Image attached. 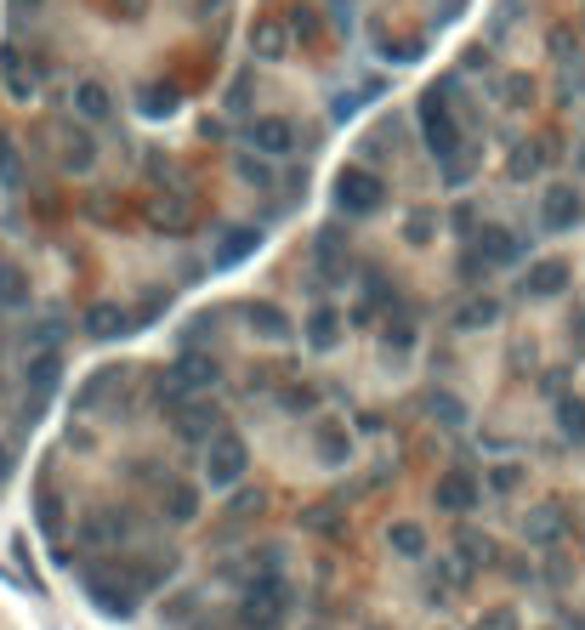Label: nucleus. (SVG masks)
Segmentation results:
<instances>
[{"label": "nucleus", "mask_w": 585, "mask_h": 630, "mask_svg": "<svg viewBox=\"0 0 585 630\" xmlns=\"http://www.w3.org/2000/svg\"><path fill=\"white\" fill-rule=\"evenodd\" d=\"M165 307H171V290H154V296H148V301H137V318H142V324H148V318H160Z\"/></svg>", "instance_id": "nucleus-51"}, {"label": "nucleus", "mask_w": 585, "mask_h": 630, "mask_svg": "<svg viewBox=\"0 0 585 630\" xmlns=\"http://www.w3.org/2000/svg\"><path fill=\"white\" fill-rule=\"evenodd\" d=\"M313 449H319L324 466H347V460H353V432H347L341 420H319V426H313Z\"/></svg>", "instance_id": "nucleus-21"}, {"label": "nucleus", "mask_w": 585, "mask_h": 630, "mask_svg": "<svg viewBox=\"0 0 585 630\" xmlns=\"http://www.w3.org/2000/svg\"><path fill=\"white\" fill-rule=\"evenodd\" d=\"M250 91H256V80H250V74H239V80L228 86V114H250Z\"/></svg>", "instance_id": "nucleus-43"}, {"label": "nucleus", "mask_w": 585, "mask_h": 630, "mask_svg": "<svg viewBox=\"0 0 585 630\" xmlns=\"http://www.w3.org/2000/svg\"><path fill=\"white\" fill-rule=\"evenodd\" d=\"M330 199H336L341 216H375V210L387 205V182L370 165H341L336 182H330Z\"/></svg>", "instance_id": "nucleus-4"}, {"label": "nucleus", "mask_w": 585, "mask_h": 630, "mask_svg": "<svg viewBox=\"0 0 585 630\" xmlns=\"http://www.w3.org/2000/svg\"><path fill=\"white\" fill-rule=\"evenodd\" d=\"M0 80H6V91H12L18 103H29V97L40 91L35 69H29V57H23L18 46H0Z\"/></svg>", "instance_id": "nucleus-20"}, {"label": "nucleus", "mask_w": 585, "mask_h": 630, "mask_svg": "<svg viewBox=\"0 0 585 630\" xmlns=\"http://www.w3.org/2000/svg\"><path fill=\"white\" fill-rule=\"evenodd\" d=\"M426 415L438 420V426H449V432H461L466 426V403L449 398V392H426Z\"/></svg>", "instance_id": "nucleus-32"}, {"label": "nucleus", "mask_w": 585, "mask_h": 630, "mask_svg": "<svg viewBox=\"0 0 585 630\" xmlns=\"http://www.w3.org/2000/svg\"><path fill=\"white\" fill-rule=\"evenodd\" d=\"M0 182H6V188H23V159H18L12 142H0Z\"/></svg>", "instance_id": "nucleus-41"}, {"label": "nucleus", "mask_w": 585, "mask_h": 630, "mask_svg": "<svg viewBox=\"0 0 585 630\" xmlns=\"http://www.w3.org/2000/svg\"><path fill=\"white\" fill-rule=\"evenodd\" d=\"M472 630H517V613L512 608H489V613H478Z\"/></svg>", "instance_id": "nucleus-47"}, {"label": "nucleus", "mask_w": 585, "mask_h": 630, "mask_svg": "<svg viewBox=\"0 0 585 630\" xmlns=\"http://www.w3.org/2000/svg\"><path fill=\"white\" fill-rule=\"evenodd\" d=\"M233 176H239V182H250V188H279V171H273V159L256 154V148L233 154Z\"/></svg>", "instance_id": "nucleus-27"}, {"label": "nucleus", "mask_w": 585, "mask_h": 630, "mask_svg": "<svg viewBox=\"0 0 585 630\" xmlns=\"http://www.w3.org/2000/svg\"><path fill=\"white\" fill-rule=\"evenodd\" d=\"M194 630H239V619H216V613H205V619H194Z\"/></svg>", "instance_id": "nucleus-55"}, {"label": "nucleus", "mask_w": 585, "mask_h": 630, "mask_svg": "<svg viewBox=\"0 0 585 630\" xmlns=\"http://www.w3.org/2000/svg\"><path fill=\"white\" fill-rule=\"evenodd\" d=\"M216 324H222V313H216V307H205V313H194L188 318V324H182V347H211L216 341Z\"/></svg>", "instance_id": "nucleus-36"}, {"label": "nucleus", "mask_w": 585, "mask_h": 630, "mask_svg": "<svg viewBox=\"0 0 585 630\" xmlns=\"http://www.w3.org/2000/svg\"><path fill=\"white\" fill-rule=\"evenodd\" d=\"M290 585H284L279 574L267 579H250L245 591H239V608H233V619H239V630H284V619H290Z\"/></svg>", "instance_id": "nucleus-1"}, {"label": "nucleus", "mask_w": 585, "mask_h": 630, "mask_svg": "<svg viewBox=\"0 0 585 630\" xmlns=\"http://www.w3.org/2000/svg\"><path fill=\"white\" fill-rule=\"evenodd\" d=\"M540 165H546V148H540V142H517L512 159H506V176H512V182H534Z\"/></svg>", "instance_id": "nucleus-30"}, {"label": "nucleus", "mask_w": 585, "mask_h": 630, "mask_svg": "<svg viewBox=\"0 0 585 630\" xmlns=\"http://www.w3.org/2000/svg\"><path fill=\"white\" fill-rule=\"evenodd\" d=\"M69 103H74V114H80L86 125H108L114 120V91H108L103 80H80Z\"/></svg>", "instance_id": "nucleus-19"}, {"label": "nucleus", "mask_w": 585, "mask_h": 630, "mask_svg": "<svg viewBox=\"0 0 585 630\" xmlns=\"http://www.w3.org/2000/svg\"><path fill=\"white\" fill-rule=\"evenodd\" d=\"M160 506H165V523H194L199 517V494L182 483V477H171L160 489Z\"/></svg>", "instance_id": "nucleus-26"}, {"label": "nucleus", "mask_w": 585, "mask_h": 630, "mask_svg": "<svg viewBox=\"0 0 585 630\" xmlns=\"http://www.w3.org/2000/svg\"><path fill=\"white\" fill-rule=\"evenodd\" d=\"M290 18H256L250 23V52H256V63H284L290 57Z\"/></svg>", "instance_id": "nucleus-16"}, {"label": "nucleus", "mask_w": 585, "mask_h": 630, "mask_svg": "<svg viewBox=\"0 0 585 630\" xmlns=\"http://www.w3.org/2000/svg\"><path fill=\"white\" fill-rule=\"evenodd\" d=\"M523 534H529L534 545H551V540H563V517L551 506H540V511H529V523H523Z\"/></svg>", "instance_id": "nucleus-34"}, {"label": "nucleus", "mask_w": 585, "mask_h": 630, "mask_svg": "<svg viewBox=\"0 0 585 630\" xmlns=\"http://www.w3.org/2000/svg\"><path fill=\"white\" fill-rule=\"evenodd\" d=\"M6 466H12V460H6V449H0V483H6Z\"/></svg>", "instance_id": "nucleus-57"}, {"label": "nucleus", "mask_w": 585, "mask_h": 630, "mask_svg": "<svg viewBox=\"0 0 585 630\" xmlns=\"http://www.w3.org/2000/svg\"><path fill=\"white\" fill-rule=\"evenodd\" d=\"M171 432H177L182 443H211L216 438V403H211V392L171 403Z\"/></svg>", "instance_id": "nucleus-12"}, {"label": "nucleus", "mask_w": 585, "mask_h": 630, "mask_svg": "<svg viewBox=\"0 0 585 630\" xmlns=\"http://www.w3.org/2000/svg\"><path fill=\"white\" fill-rule=\"evenodd\" d=\"M478 500H483L478 472L455 466V472H444V477H438V506H444L449 517H466V511H478Z\"/></svg>", "instance_id": "nucleus-15"}, {"label": "nucleus", "mask_w": 585, "mask_h": 630, "mask_svg": "<svg viewBox=\"0 0 585 630\" xmlns=\"http://www.w3.org/2000/svg\"><path fill=\"white\" fill-rule=\"evenodd\" d=\"M404 239H409V245H415V250H421V245H432V239H438V210H409V216H404Z\"/></svg>", "instance_id": "nucleus-35"}, {"label": "nucleus", "mask_w": 585, "mask_h": 630, "mask_svg": "<svg viewBox=\"0 0 585 630\" xmlns=\"http://www.w3.org/2000/svg\"><path fill=\"white\" fill-rule=\"evenodd\" d=\"M80 330H86L91 341H125V335L137 330V313L120 307V301H91L86 318H80Z\"/></svg>", "instance_id": "nucleus-13"}, {"label": "nucleus", "mask_w": 585, "mask_h": 630, "mask_svg": "<svg viewBox=\"0 0 585 630\" xmlns=\"http://www.w3.org/2000/svg\"><path fill=\"white\" fill-rule=\"evenodd\" d=\"M52 142H57V165H63L69 176H86V171H97V137H91L86 125L57 120V125H52Z\"/></svg>", "instance_id": "nucleus-11"}, {"label": "nucleus", "mask_w": 585, "mask_h": 630, "mask_svg": "<svg viewBox=\"0 0 585 630\" xmlns=\"http://www.w3.org/2000/svg\"><path fill=\"white\" fill-rule=\"evenodd\" d=\"M245 142L256 148V154H267L273 165H279V159H290L296 148H302V125L290 120V114H262V120L245 125Z\"/></svg>", "instance_id": "nucleus-7"}, {"label": "nucleus", "mask_w": 585, "mask_h": 630, "mask_svg": "<svg viewBox=\"0 0 585 630\" xmlns=\"http://www.w3.org/2000/svg\"><path fill=\"white\" fill-rule=\"evenodd\" d=\"M500 318V301L495 296H472L466 301V307H455V330H489V324H495Z\"/></svg>", "instance_id": "nucleus-29"}, {"label": "nucleus", "mask_w": 585, "mask_h": 630, "mask_svg": "<svg viewBox=\"0 0 585 630\" xmlns=\"http://www.w3.org/2000/svg\"><path fill=\"white\" fill-rule=\"evenodd\" d=\"M563 290H568V262H534L523 273V296H534V301L563 296Z\"/></svg>", "instance_id": "nucleus-23"}, {"label": "nucleus", "mask_w": 585, "mask_h": 630, "mask_svg": "<svg viewBox=\"0 0 585 630\" xmlns=\"http://www.w3.org/2000/svg\"><path fill=\"white\" fill-rule=\"evenodd\" d=\"M86 534H91L97 545H120L125 534H131V517H125V511H103V517H97V523H91Z\"/></svg>", "instance_id": "nucleus-38"}, {"label": "nucleus", "mask_w": 585, "mask_h": 630, "mask_svg": "<svg viewBox=\"0 0 585 630\" xmlns=\"http://www.w3.org/2000/svg\"><path fill=\"white\" fill-rule=\"evenodd\" d=\"M455 91V80H438V86L426 91L421 103H415V125H421V142H426V154L438 159V165H449L455 154H466L461 148V125L449 120V108L444 97Z\"/></svg>", "instance_id": "nucleus-2"}, {"label": "nucleus", "mask_w": 585, "mask_h": 630, "mask_svg": "<svg viewBox=\"0 0 585 630\" xmlns=\"http://www.w3.org/2000/svg\"><path fill=\"white\" fill-rule=\"evenodd\" d=\"M500 103L506 108H529L534 103V80L529 74H506V80H500Z\"/></svg>", "instance_id": "nucleus-39"}, {"label": "nucleus", "mask_w": 585, "mask_h": 630, "mask_svg": "<svg viewBox=\"0 0 585 630\" xmlns=\"http://www.w3.org/2000/svg\"><path fill=\"white\" fill-rule=\"evenodd\" d=\"M290 35L313 40V35H319V12H313V6H296V12H290Z\"/></svg>", "instance_id": "nucleus-45"}, {"label": "nucleus", "mask_w": 585, "mask_h": 630, "mask_svg": "<svg viewBox=\"0 0 585 630\" xmlns=\"http://www.w3.org/2000/svg\"><path fill=\"white\" fill-rule=\"evenodd\" d=\"M148 176H154V182H171V159H165L160 148H148Z\"/></svg>", "instance_id": "nucleus-53"}, {"label": "nucleus", "mask_w": 585, "mask_h": 630, "mask_svg": "<svg viewBox=\"0 0 585 630\" xmlns=\"http://www.w3.org/2000/svg\"><path fill=\"white\" fill-rule=\"evenodd\" d=\"M233 318H239L256 341H273V347H284V341L296 335V324H290V313H284L279 301H239Z\"/></svg>", "instance_id": "nucleus-10"}, {"label": "nucleus", "mask_w": 585, "mask_h": 630, "mask_svg": "<svg viewBox=\"0 0 585 630\" xmlns=\"http://www.w3.org/2000/svg\"><path fill=\"white\" fill-rule=\"evenodd\" d=\"M142 222H148L154 233H171V239H182V233L194 228V205H188V193L160 188V193H148V199H142Z\"/></svg>", "instance_id": "nucleus-9"}, {"label": "nucleus", "mask_w": 585, "mask_h": 630, "mask_svg": "<svg viewBox=\"0 0 585 630\" xmlns=\"http://www.w3.org/2000/svg\"><path fill=\"white\" fill-rule=\"evenodd\" d=\"M381 341H387V352H392V358H404V352H415L421 330H415V324H409L404 313H392L387 324H381Z\"/></svg>", "instance_id": "nucleus-31"}, {"label": "nucleus", "mask_w": 585, "mask_h": 630, "mask_svg": "<svg viewBox=\"0 0 585 630\" xmlns=\"http://www.w3.org/2000/svg\"><path fill=\"white\" fill-rule=\"evenodd\" d=\"M580 216H585V199L580 188H546V199H540V222H546V233H574L580 228Z\"/></svg>", "instance_id": "nucleus-14"}, {"label": "nucleus", "mask_w": 585, "mask_h": 630, "mask_svg": "<svg viewBox=\"0 0 585 630\" xmlns=\"http://www.w3.org/2000/svg\"><path fill=\"white\" fill-rule=\"evenodd\" d=\"M455 551H466V557H489V540H483L478 528H461V534H455Z\"/></svg>", "instance_id": "nucleus-48"}, {"label": "nucleus", "mask_w": 585, "mask_h": 630, "mask_svg": "<svg viewBox=\"0 0 585 630\" xmlns=\"http://www.w3.org/2000/svg\"><path fill=\"white\" fill-rule=\"evenodd\" d=\"M108 12H114L120 23H142L148 18V0H108Z\"/></svg>", "instance_id": "nucleus-50"}, {"label": "nucleus", "mask_w": 585, "mask_h": 630, "mask_svg": "<svg viewBox=\"0 0 585 630\" xmlns=\"http://www.w3.org/2000/svg\"><path fill=\"white\" fill-rule=\"evenodd\" d=\"M517 477H523L517 466H495V472H489V489H500V494H506V489H517Z\"/></svg>", "instance_id": "nucleus-52"}, {"label": "nucleus", "mask_w": 585, "mask_h": 630, "mask_svg": "<svg viewBox=\"0 0 585 630\" xmlns=\"http://www.w3.org/2000/svg\"><path fill=\"white\" fill-rule=\"evenodd\" d=\"M262 506H267V494H262V489H239V494H228V517H233V523H250V517H256Z\"/></svg>", "instance_id": "nucleus-40"}, {"label": "nucleus", "mask_w": 585, "mask_h": 630, "mask_svg": "<svg viewBox=\"0 0 585 630\" xmlns=\"http://www.w3.org/2000/svg\"><path fill=\"white\" fill-rule=\"evenodd\" d=\"M23 301H29V273L0 250V307H23Z\"/></svg>", "instance_id": "nucleus-28"}, {"label": "nucleus", "mask_w": 585, "mask_h": 630, "mask_svg": "<svg viewBox=\"0 0 585 630\" xmlns=\"http://www.w3.org/2000/svg\"><path fill=\"white\" fill-rule=\"evenodd\" d=\"M256 245H262V228H228L222 239H216V256H211V262L216 267H239Z\"/></svg>", "instance_id": "nucleus-25"}, {"label": "nucleus", "mask_w": 585, "mask_h": 630, "mask_svg": "<svg viewBox=\"0 0 585 630\" xmlns=\"http://www.w3.org/2000/svg\"><path fill=\"white\" fill-rule=\"evenodd\" d=\"M279 188H284V205H302V193H307V171L296 165V171H284L279 176Z\"/></svg>", "instance_id": "nucleus-46"}, {"label": "nucleus", "mask_w": 585, "mask_h": 630, "mask_svg": "<svg viewBox=\"0 0 585 630\" xmlns=\"http://www.w3.org/2000/svg\"><path fill=\"white\" fill-rule=\"evenodd\" d=\"M381 57H387V63H415V57H421V40H381Z\"/></svg>", "instance_id": "nucleus-44"}, {"label": "nucleus", "mask_w": 585, "mask_h": 630, "mask_svg": "<svg viewBox=\"0 0 585 630\" xmlns=\"http://www.w3.org/2000/svg\"><path fill=\"white\" fill-rule=\"evenodd\" d=\"M182 108V86L171 80H137V114L142 120H171Z\"/></svg>", "instance_id": "nucleus-18"}, {"label": "nucleus", "mask_w": 585, "mask_h": 630, "mask_svg": "<svg viewBox=\"0 0 585 630\" xmlns=\"http://www.w3.org/2000/svg\"><path fill=\"white\" fill-rule=\"evenodd\" d=\"M40 6H46V0H6V12H12L18 23H29V18L40 12Z\"/></svg>", "instance_id": "nucleus-54"}, {"label": "nucleus", "mask_w": 585, "mask_h": 630, "mask_svg": "<svg viewBox=\"0 0 585 630\" xmlns=\"http://www.w3.org/2000/svg\"><path fill=\"white\" fill-rule=\"evenodd\" d=\"M120 398H125V369H103V375H91V386L86 392H80V409H97V415H103V409H120Z\"/></svg>", "instance_id": "nucleus-22"}, {"label": "nucleus", "mask_w": 585, "mask_h": 630, "mask_svg": "<svg viewBox=\"0 0 585 630\" xmlns=\"http://www.w3.org/2000/svg\"><path fill=\"white\" fill-rule=\"evenodd\" d=\"M455 228H461V233H478V210L461 205V210H455Z\"/></svg>", "instance_id": "nucleus-56"}, {"label": "nucleus", "mask_w": 585, "mask_h": 630, "mask_svg": "<svg viewBox=\"0 0 585 630\" xmlns=\"http://www.w3.org/2000/svg\"><path fill=\"white\" fill-rule=\"evenodd\" d=\"M302 335H307V347L313 352H336L341 347V313L336 307H313L307 324H302Z\"/></svg>", "instance_id": "nucleus-24"}, {"label": "nucleus", "mask_w": 585, "mask_h": 630, "mask_svg": "<svg viewBox=\"0 0 585 630\" xmlns=\"http://www.w3.org/2000/svg\"><path fill=\"white\" fill-rule=\"evenodd\" d=\"M557 426L568 443H585V398H557Z\"/></svg>", "instance_id": "nucleus-37"}, {"label": "nucleus", "mask_w": 585, "mask_h": 630, "mask_svg": "<svg viewBox=\"0 0 585 630\" xmlns=\"http://www.w3.org/2000/svg\"><path fill=\"white\" fill-rule=\"evenodd\" d=\"M387 545L398 551V557H409V562H421L426 557V534L415 523H392L387 528Z\"/></svg>", "instance_id": "nucleus-33"}, {"label": "nucleus", "mask_w": 585, "mask_h": 630, "mask_svg": "<svg viewBox=\"0 0 585 630\" xmlns=\"http://www.w3.org/2000/svg\"><path fill=\"white\" fill-rule=\"evenodd\" d=\"M23 386H29V403H23V415L40 420V415H46V403L57 398V386H63V358H57L52 347H40L35 358H29V369H23Z\"/></svg>", "instance_id": "nucleus-8"}, {"label": "nucleus", "mask_w": 585, "mask_h": 630, "mask_svg": "<svg viewBox=\"0 0 585 630\" xmlns=\"http://www.w3.org/2000/svg\"><path fill=\"white\" fill-rule=\"evenodd\" d=\"M279 403L290 409V415H307V409L319 403V392H313V386H284V392H279Z\"/></svg>", "instance_id": "nucleus-42"}, {"label": "nucleus", "mask_w": 585, "mask_h": 630, "mask_svg": "<svg viewBox=\"0 0 585 630\" xmlns=\"http://www.w3.org/2000/svg\"><path fill=\"white\" fill-rule=\"evenodd\" d=\"M86 596L108 613V619H131L142 585L131 579V568H120V562H97V568H86Z\"/></svg>", "instance_id": "nucleus-3"}, {"label": "nucleus", "mask_w": 585, "mask_h": 630, "mask_svg": "<svg viewBox=\"0 0 585 630\" xmlns=\"http://www.w3.org/2000/svg\"><path fill=\"white\" fill-rule=\"evenodd\" d=\"M472 245H478V256L489 267H517L523 262V239H517L512 228H478L472 233Z\"/></svg>", "instance_id": "nucleus-17"}, {"label": "nucleus", "mask_w": 585, "mask_h": 630, "mask_svg": "<svg viewBox=\"0 0 585 630\" xmlns=\"http://www.w3.org/2000/svg\"><path fill=\"white\" fill-rule=\"evenodd\" d=\"M250 472V443L239 438V432H216L211 443H205V483L211 489H239Z\"/></svg>", "instance_id": "nucleus-5"}, {"label": "nucleus", "mask_w": 585, "mask_h": 630, "mask_svg": "<svg viewBox=\"0 0 585 630\" xmlns=\"http://www.w3.org/2000/svg\"><path fill=\"white\" fill-rule=\"evenodd\" d=\"M307 528H319V534H341V511H336V506L307 511Z\"/></svg>", "instance_id": "nucleus-49"}, {"label": "nucleus", "mask_w": 585, "mask_h": 630, "mask_svg": "<svg viewBox=\"0 0 585 630\" xmlns=\"http://www.w3.org/2000/svg\"><path fill=\"white\" fill-rule=\"evenodd\" d=\"M165 392H177V398H199V392H216V381H222V358L205 347H182V358L171 364V375H165Z\"/></svg>", "instance_id": "nucleus-6"}]
</instances>
